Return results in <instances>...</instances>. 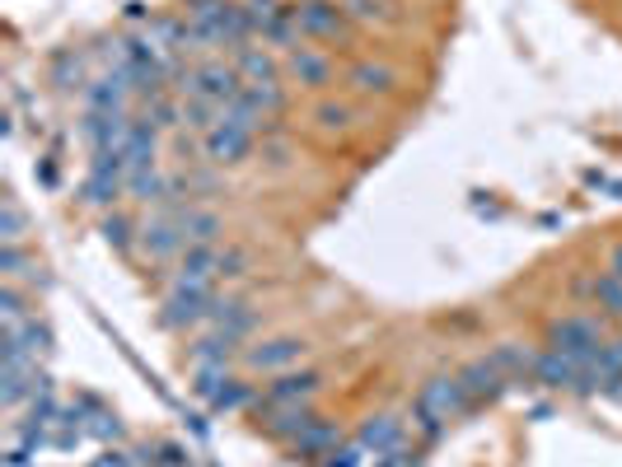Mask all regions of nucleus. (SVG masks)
I'll list each match as a JSON object with an SVG mask.
<instances>
[{"mask_svg":"<svg viewBox=\"0 0 622 467\" xmlns=\"http://www.w3.org/2000/svg\"><path fill=\"white\" fill-rule=\"evenodd\" d=\"M463 412H473V397H469V388H463L459 374H435V379L422 383V393L412 402V420L426 440H440L445 420H455Z\"/></svg>","mask_w":622,"mask_h":467,"instance_id":"f257e3e1","label":"nucleus"},{"mask_svg":"<svg viewBox=\"0 0 622 467\" xmlns=\"http://www.w3.org/2000/svg\"><path fill=\"white\" fill-rule=\"evenodd\" d=\"M122 192H127V154L95 150V160H89V178H85V201H89V206H99V211H113Z\"/></svg>","mask_w":622,"mask_h":467,"instance_id":"f03ea898","label":"nucleus"},{"mask_svg":"<svg viewBox=\"0 0 622 467\" xmlns=\"http://www.w3.org/2000/svg\"><path fill=\"white\" fill-rule=\"evenodd\" d=\"M211 308H215V286H183V280H174L164 294V304H160V323L183 332V327L207 323Z\"/></svg>","mask_w":622,"mask_h":467,"instance_id":"7ed1b4c3","label":"nucleus"},{"mask_svg":"<svg viewBox=\"0 0 622 467\" xmlns=\"http://www.w3.org/2000/svg\"><path fill=\"white\" fill-rule=\"evenodd\" d=\"M548 341L557 351H571L575 361H589L604 346V314H562L548 323Z\"/></svg>","mask_w":622,"mask_h":467,"instance_id":"20e7f679","label":"nucleus"},{"mask_svg":"<svg viewBox=\"0 0 622 467\" xmlns=\"http://www.w3.org/2000/svg\"><path fill=\"white\" fill-rule=\"evenodd\" d=\"M319 388H323L319 369H300V374L286 369V374H276V379L253 397V412L268 416V412H276V407H309Z\"/></svg>","mask_w":622,"mask_h":467,"instance_id":"39448f33","label":"nucleus"},{"mask_svg":"<svg viewBox=\"0 0 622 467\" xmlns=\"http://www.w3.org/2000/svg\"><path fill=\"white\" fill-rule=\"evenodd\" d=\"M295 20H300V38H314V42H337L351 28V14L337 0H300Z\"/></svg>","mask_w":622,"mask_h":467,"instance_id":"423d86ee","label":"nucleus"},{"mask_svg":"<svg viewBox=\"0 0 622 467\" xmlns=\"http://www.w3.org/2000/svg\"><path fill=\"white\" fill-rule=\"evenodd\" d=\"M248 85H244V75L235 61H201L197 66V99H211L215 108H225L229 113V103L239 99Z\"/></svg>","mask_w":622,"mask_h":467,"instance_id":"0eeeda50","label":"nucleus"},{"mask_svg":"<svg viewBox=\"0 0 622 467\" xmlns=\"http://www.w3.org/2000/svg\"><path fill=\"white\" fill-rule=\"evenodd\" d=\"M282 71L290 75L300 89H323V85H333V56L328 52H319V47H290V52L282 56Z\"/></svg>","mask_w":622,"mask_h":467,"instance_id":"6e6552de","label":"nucleus"},{"mask_svg":"<svg viewBox=\"0 0 622 467\" xmlns=\"http://www.w3.org/2000/svg\"><path fill=\"white\" fill-rule=\"evenodd\" d=\"M304 351H309V341H300V337H272V341H262V346H248L244 365L258 374H282L290 365H300Z\"/></svg>","mask_w":622,"mask_h":467,"instance_id":"1a4fd4ad","label":"nucleus"},{"mask_svg":"<svg viewBox=\"0 0 622 467\" xmlns=\"http://www.w3.org/2000/svg\"><path fill=\"white\" fill-rule=\"evenodd\" d=\"M248 150H253V131L235 117H221L207 131V160L211 164H239V160H248Z\"/></svg>","mask_w":622,"mask_h":467,"instance_id":"9d476101","label":"nucleus"},{"mask_svg":"<svg viewBox=\"0 0 622 467\" xmlns=\"http://www.w3.org/2000/svg\"><path fill=\"white\" fill-rule=\"evenodd\" d=\"M141 253L150 262H169V257H178V253H188V243H183V229L174 215H154V220L141 225Z\"/></svg>","mask_w":622,"mask_h":467,"instance_id":"9b49d317","label":"nucleus"},{"mask_svg":"<svg viewBox=\"0 0 622 467\" xmlns=\"http://www.w3.org/2000/svg\"><path fill=\"white\" fill-rule=\"evenodd\" d=\"M132 75L127 71H108L99 80L85 85V103L89 113H127V99H132Z\"/></svg>","mask_w":622,"mask_h":467,"instance_id":"f8f14e48","label":"nucleus"},{"mask_svg":"<svg viewBox=\"0 0 622 467\" xmlns=\"http://www.w3.org/2000/svg\"><path fill=\"white\" fill-rule=\"evenodd\" d=\"M459 379H463V388H469V397H473V407H487V402H496L506 393V374L496 369V361L492 355H477V361H469L459 369Z\"/></svg>","mask_w":622,"mask_h":467,"instance_id":"ddd939ff","label":"nucleus"},{"mask_svg":"<svg viewBox=\"0 0 622 467\" xmlns=\"http://www.w3.org/2000/svg\"><path fill=\"white\" fill-rule=\"evenodd\" d=\"M581 369H585V361H575L571 351L548 346V351H538V361H534V383H543V388H571V393H575Z\"/></svg>","mask_w":622,"mask_h":467,"instance_id":"4468645a","label":"nucleus"},{"mask_svg":"<svg viewBox=\"0 0 622 467\" xmlns=\"http://www.w3.org/2000/svg\"><path fill=\"white\" fill-rule=\"evenodd\" d=\"M356 444H361L365 454H375V458L398 454V444H402V420H398V416H388V412L365 416V420H361V430H356Z\"/></svg>","mask_w":622,"mask_h":467,"instance_id":"2eb2a0df","label":"nucleus"},{"mask_svg":"<svg viewBox=\"0 0 622 467\" xmlns=\"http://www.w3.org/2000/svg\"><path fill=\"white\" fill-rule=\"evenodd\" d=\"M221 262H225L221 243L188 248V253H183V262H178V276H174V280H183V286H215V280H221Z\"/></svg>","mask_w":622,"mask_h":467,"instance_id":"dca6fc26","label":"nucleus"},{"mask_svg":"<svg viewBox=\"0 0 622 467\" xmlns=\"http://www.w3.org/2000/svg\"><path fill=\"white\" fill-rule=\"evenodd\" d=\"M347 89L361 93V99H375V93L384 99V93L398 89V71L384 66V61H356V66L347 71Z\"/></svg>","mask_w":622,"mask_h":467,"instance_id":"f3484780","label":"nucleus"},{"mask_svg":"<svg viewBox=\"0 0 622 467\" xmlns=\"http://www.w3.org/2000/svg\"><path fill=\"white\" fill-rule=\"evenodd\" d=\"M80 131H85V140L95 150H117L122 154V146H127V131H132V117L127 113H89Z\"/></svg>","mask_w":622,"mask_h":467,"instance_id":"a211bd4d","label":"nucleus"},{"mask_svg":"<svg viewBox=\"0 0 622 467\" xmlns=\"http://www.w3.org/2000/svg\"><path fill=\"white\" fill-rule=\"evenodd\" d=\"M295 454H300V458H328L333 454V449L341 444V430H337V420H323V416H314V420H309V426L300 430V434H295Z\"/></svg>","mask_w":622,"mask_h":467,"instance_id":"6ab92c4d","label":"nucleus"},{"mask_svg":"<svg viewBox=\"0 0 622 467\" xmlns=\"http://www.w3.org/2000/svg\"><path fill=\"white\" fill-rule=\"evenodd\" d=\"M492 361H496V369L506 374V383H510V388L534 383V361H538V351L520 346V341H501V346L492 351Z\"/></svg>","mask_w":622,"mask_h":467,"instance_id":"aec40b11","label":"nucleus"},{"mask_svg":"<svg viewBox=\"0 0 622 467\" xmlns=\"http://www.w3.org/2000/svg\"><path fill=\"white\" fill-rule=\"evenodd\" d=\"M154 150H160V127L150 117H132V131H127V168H150L154 164Z\"/></svg>","mask_w":622,"mask_h":467,"instance_id":"412c9836","label":"nucleus"},{"mask_svg":"<svg viewBox=\"0 0 622 467\" xmlns=\"http://www.w3.org/2000/svg\"><path fill=\"white\" fill-rule=\"evenodd\" d=\"M235 346H239L235 337L211 332V337L192 341V346H188V361H192V369H229V361H235Z\"/></svg>","mask_w":622,"mask_h":467,"instance_id":"4be33fe9","label":"nucleus"},{"mask_svg":"<svg viewBox=\"0 0 622 467\" xmlns=\"http://www.w3.org/2000/svg\"><path fill=\"white\" fill-rule=\"evenodd\" d=\"M211 323H215V332H225V337L244 341V337L258 327V314H253V308H248V304H239V300H215V308H211Z\"/></svg>","mask_w":622,"mask_h":467,"instance_id":"5701e85b","label":"nucleus"},{"mask_svg":"<svg viewBox=\"0 0 622 467\" xmlns=\"http://www.w3.org/2000/svg\"><path fill=\"white\" fill-rule=\"evenodd\" d=\"M127 197L141 201V206H164L169 197V178L160 174V168H127Z\"/></svg>","mask_w":622,"mask_h":467,"instance_id":"b1692460","label":"nucleus"},{"mask_svg":"<svg viewBox=\"0 0 622 467\" xmlns=\"http://www.w3.org/2000/svg\"><path fill=\"white\" fill-rule=\"evenodd\" d=\"M235 66L244 75V85H268L276 80V56L268 52V47H244V52L235 56Z\"/></svg>","mask_w":622,"mask_h":467,"instance_id":"393cba45","label":"nucleus"},{"mask_svg":"<svg viewBox=\"0 0 622 467\" xmlns=\"http://www.w3.org/2000/svg\"><path fill=\"white\" fill-rule=\"evenodd\" d=\"M268 420V434L272 440H295L309 420H314V407H276V412H268L262 416Z\"/></svg>","mask_w":622,"mask_h":467,"instance_id":"a878e982","label":"nucleus"},{"mask_svg":"<svg viewBox=\"0 0 622 467\" xmlns=\"http://www.w3.org/2000/svg\"><path fill=\"white\" fill-rule=\"evenodd\" d=\"M589 300L599 304L604 318L622 323V276H613V272H595V290H589Z\"/></svg>","mask_w":622,"mask_h":467,"instance_id":"bb28decb","label":"nucleus"},{"mask_svg":"<svg viewBox=\"0 0 622 467\" xmlns=\"http://www.w3.org/2000/svg\"><path fill=\"white\" fill-rule=\"evenodd\" d=\"M314 127L319 131H347V127H356V108L347 103V99H323L319 108H314Z\"/></svg>","mask_w":622,"mask_h":467,"instance_id":"cd10ccee","label":"nucleus"},{"mask_svg":"<svg viewBox=\"0 0 622 467\" xmlns=\"http://www.w3.org/2000/svg\"><path fill=\"white\" fill-rule=\"evenodd\" d=\"M262 42H268V47H282V52H290V47H300V20H295V5H286V10L268 24V34H262Z\"/></svg>","mask_w":622,"mask_h":467,"instance_id":"c85d7f7f","label":"nucleus"},{"mask_svg":"<svg viewBox=\"0 0 622 467\" xmlns=\"http://www.w3.org/2000/svg\"><path fill=\"white\" fill-rule=\"evenodd\" d=\"M99 234H103V239L113 243V248H122V253H127V248H132L136 239H141V229H136L122 211H108V215H103V225H99Z\"/></svg>","mask_w":622,"mask_h":467,"instance_id":"c756f323","label":"nucleus"},{"mask_svg":"<svg viewBox=\"0 0 622 467\" xmlns=\"http://www.w3.org/2000/svg\"><path fill=\"white\" fill-rule=\"evenodd\" d=\"M341 10L351 14L356 24H384V20H394V0H341Z\"/></svg>","mask_w":622,"mask_h":467,"instance_id":"7c9ffc66","label":"nucleus"},{"mask_svg":"<svg viewBox=\"0 0 622 467\" xmlns=\"http://www.w3.org/2000/svg\"><path fill=\"white\" fill-rule=\"evenodd\" d=\"M253 397H258V393H253V388H248L244 379H225L221 393L211 397V407H215V412H239V407H253Z\"/></svg>","mask_w":622,"mask_h":467,"instance_id":"2f4dec72","label":"nucleus"},{"mask_svg":"<svg viewBox=\"0 0 622 467\" xmlns=\"http://www.w3.org/2000/svg\"><path fill=\"white\" fill-rule=\"evenodd\" d=\"M146 117L154 122L160 131H174V127H183V99H154V103H146Z\"/></svg>","mask_w":622,"mask_h":467,"instance_id":"473e14b6","label":"nucleus"},{"mask_svg":"<svg viewBox=\"0 0 622 467\" xmlns=\"http://www.w3.org/2000/svg\"><path fill=\"white\" fill-rule=\"evenodd\" d=\"M0 239H5V243L24 239V211H20V201H14L10 192L0 197Z\"/></svg>","mask_w":622,"mask_h":467,"instance_id":"72a5a7b5","label":"nucleus"},{"mask_svg":"<svg viewBox=\"0 0 622 467\" xmlns=\"http://www.w3.org/2000/svg\"><path fill=\"white\" fill-rule=\"evenodd\" d=\"M80 71H85V56H80V52H57V61H52V85H57V89L80 85Z\"/></svg>","mask_w":622,"mask_h":467,"instance_id":"f704fd0d","label":"nucleus"},{"mask_svg":"<svg viewBox=\"0 0 622 467\" xmlns=\"http://www.w3.org/2000/svg\"><path fill=\"white\" fill-rule=\"evenodd\" d=\"M0 318H5V332H20V327L28 323V314H24V294L14 290V280L5 290H0Z\"/></svg>","mask_w":622,"mask_h":467,"instance_id":"c9c22d12","label":"nucleus"},{"mask_svg":"<svg viewBox=\"0 0 622 467\" xmlns=\"http://www.w3.org/2000/svg\"><path fill=\"white\" fill-rule=\"evenodd\" d=\"M244 10H248V24H253V38H262V34H268V24L286 5H282V0H244Z\"/></svg>","mask_w":622,"mask_h":467,"instance_id":"e433bc0d","label":"nucleus"},{"mask_svg":"<svg viewBox=\"0 0 622 467\" xmlns=\"http://www.w3.org/2000/svg\"><path fill=\"white\" fill-rule=\"evenodd\" d=\"M24 351L34 355V361H42V355H52V327H48V323H38V318H28V327H24Z\"/></svg>","mask_w":622,"mask_h":467,"instance_id":"4c0bfd02","label":"nucleus"},{"mask_svg":"<svg viewBox=\"0 0 622 467\" xmlns=\"http://www.w3.org/2000/svg\"><path fill=\"white\" fill-rule=\"evenodd\" d=\"M24 267H28V257L20 253V243H5V248H0V272H5V280H20V276H28Z\"/></svg>","mask_w":622,"mask_h":467,"instance_id":"58836bf2","label":"nucleus"},{"mask_svg":"<svg viewBox=\"0 0 622 467\" xmlns=\"http://www.w3.org/2000/svg\"><path fill=\"white\" fill-rule=\"evenodd\" d=\"M361 458H365V449L361 444H337L328 458H323V467H361Z\"/></svg>","mask_w":622,"mask_h":467,"instance_id":"ea45409f","label":"nucleus"},{"mask_svg":"<svg viewBox=\"0 0 622 467\" xmlns=\"http://www.w3.org/2000/svg\"><path fill=\"white\" fill-rule=\"evenodd\" d=\"M244 267H248V253H244V248H225L221 280H235V276H244Z\"/></svg>","mask_w":622,"mask_h":467,"instance_id":"a19ab883","label":"nucleus"},{"mask_svg":"<svg viewBox=\"0 0 622 467\" xmlns=\"http://www.w3.org/2000/svg\"><path fill=\"white\" fill-rule=\"evenodd\" d=\"M160 463H164V467H188V454H183L178 444H164V449H160Z\"/></svg>","mask_w":622,"mask_h":467,"instance_id":"79ce46f5","label":"nucleus"},{"mask_svg":"<svg viewBox=\"0 0 622 467\" xmlns=\"http://www.w3.org/2000/svg\"><path fill=\"white\" fill-rule=\"evenodd\" d=\"M89 467H132V463L122 458V454H103V458H95V463H89Z\"/></svg>","mask_w":622,"mask_h":467,"instance_id":"37998d69","label":"nucleus"},{"mask_svg":"<svg viewBox=\"0 0 622 467\" xmlns=\"http://www.w3.org/2000/svg\"><path fill=\"white\" fill-rule=\"evenodd\" d=\"M609 272H613V276H622V243H618L613 253H609Z\"/></svg>","mask_w":622,"mask_h":467,"instance_id":"c03bdc74","label":"nucleus"}]
</instances>
